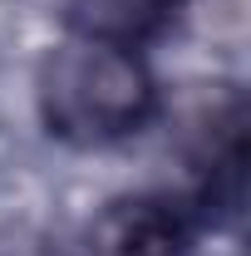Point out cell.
Masks as SVG:
<instances>
[{"label":"cell","mask_w":251,"mask_h":256,"mask_svg":"<svg viewBox=\"0 0 251 256\" xmlns=\"http://www.w3.org/2000/svg\"><path fill=\"white\" fill-rule=\"evenodd\" d=\"M34 104L50 138L69 148H114L153 124L158 79L138 50L69 34L34 69Z\"/></svg>","instance_id":"obj_1"},{"label":"cell","mask_w":251,"mask_h":256,"mask_svg":"<svg viewBox=\"0 0 251 256\" xmlns=\"http://www.w3.org/2000/svg\"><path fill=\"white\" fill-rule=\"evenodd\" d=\"M246 188V104L242 94H226L202 108L188 138V197L207 226H222L242 212Z\"/></svg>","instance_id":"obj_2"},{"label":"cell","mask_w":251,"mask_h":256,"mask_svg":"<svg viewBox=\"0 0 251 256\" xmlns=\"http://www.w3.org/2000/svg\"><path fill=\"white\" fill-rule=\"evenodd\" d=\"M202 232L207 222L182 192H124L89 222L84 256H192Z\"/></svg>","instance_id":"obj_3"},{"label":"cell","mask_w":251,"mask_h":256,"mask_svg":"<svg viewBox=\"0 0 251 256\" xmlns=\"http://www.w3.org/2000/svg\"><path fill=\"white\" fill-rule=\"evenodd\" d=\"M182 5L188 0H64V20H69V34L143 50L148 40L172 30Z\"/></svg>","instance_id":"obj_4"},{"label":"cell","mask_w":251,"mask_h":256,"mask_svg":"<svg viewBox=\"0 0 251 256\" xmlns=\"http://www.w3.org/2000/svg\"><path fill=\"white\" fill-rule=\"evenodd\" d=\"M0 256H69L54 242V236H44V232H0Z\"/></svg>","instance_id":"obj_5"}]
</instances>
